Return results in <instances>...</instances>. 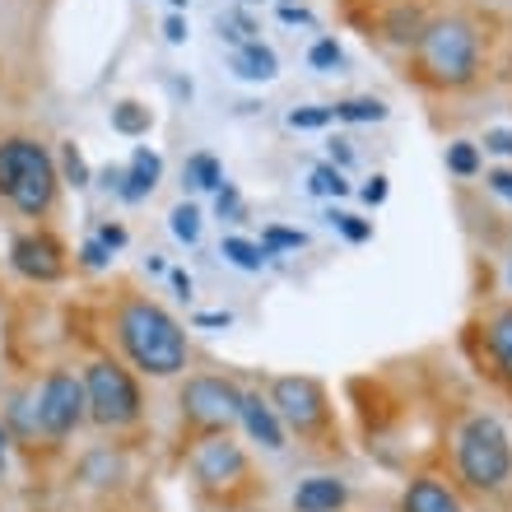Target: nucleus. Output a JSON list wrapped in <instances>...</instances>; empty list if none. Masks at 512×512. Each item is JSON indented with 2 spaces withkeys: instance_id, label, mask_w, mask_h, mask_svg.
<instances>
[{
  "instance_id": "nucleus-34",
  "label": "nucleus",
  "mask_w": 512,
  "mask_h": 512,
  "mask_svg": "<svg viewBox=\"0 0 512 512\" xmlns=\"http://www.w3.org/2000/svg\"><path fill=\"white\" fill-rule=\"evenodd\" d=\"M219 215H238V191L219 187Z\"/></svg>"
},
{
  "instance_id": "nucleus-39",
  "label": "nucleus",
  "mask_w": 512,
  "mask_h": 512,
  "mask_svg": "<svg viewBox=\"0 0 512 512\" xmlns=\"http://www.w3.org/2000/svg\"><path fill=\"white\" fill-rule=\"evenodd\" d=\"M173 284H177V294L182 298H191V275L187 270H173Z\"/></svg>"
},
{
  "instance_id": "nucleus-26",
  "label": "nucleus",
  "mask_w": 512,
  "mask_h": 512,
  "mask_svg": "<svg viewBox=\"0 0 512 512\" xmlns=\"http://www.w3.org/2000/svg\"><path fill=\"white\" fill-rule=\"evenodd\" d=\"M331 117H336L331 108H294L289 112V126H294V131H317V126H326Z\"/></svg>"
},
{
  "instance_id": "nucleus-4",
  "label": "nucleus",
  "mask_w": 512,
  "mask_h": 512,
  "mask_svg": "<svg viewBox=\"0 0 512 512\" xmlns=\"http://www.w3.org/2000/svg\"><path fill=\"white\" fill-rule=\"evenodd\" d=\"M475 66H480V38L466 19H443L419 33V70L424 80L443 84V89H457V84L475 80Z\"/></svg>"
},
{
  "instance_id": "nucleus-12",
  "label": "nucleus",
  "mask_w": 512,
  "mask_h": 512,
  "mask_svg": "<svg viewBox=\"0 0 512 512\" xmlns=\"http://www.w3.org/2000/svg\"><path fill=\"white\" fill-rule=\"evenodd\" d=\"M345 499H350V489L340 485L336 475H312V480H303V485H298L294 508L298 512H336Z\"/></svg>"
},
{
  "instance_id": "nucleus-23",
  "label": "nucleus",
  "mask_w": 512,
  "mask_h": 512,
  "mask_svg": "<svg viewBox=\"0 0 512 512\" xmlns=\"http://www.w3.org/2000/svg\"><path fill=\"white\" fill-rule=\"evenodd\" d=\"M173 233L182 238V243H196V238H201V210H196V205H177L173 210Z\"/></svg>"
},
{
  "instance_id": "nucleus-11",
  "label": "nucleus",
  "mask_w": 512,
  "mask_h": 512,
  "mask_svg": "<svg viewBox=\"0 0 512 512\" xmlns=\"http://www.w3.org/2000/svg\"><path fill=\"white\" fill-rule=\"evenodd\" d=\"M243 424L261 447H270V452H280L284 447V424H280V415H275V405L270 401H261V396H243Z\"/></svg>"
},
{
  "instance_id": "nucleus-13",
  "label": "nucleus",
  "mask_w": 512,
  "mask_h": 512,
  "mask_svg": "<svg viewBox=\"0 0 512 512\" xmlns=\"http://www.w3.org/2000/svg\"><path fill=\"white\" fill-rule=\"evenodd\" d=\"M401 508H405V512H466L457 494H452L443 480H429V475H419L415 485L405 489Z\"/></svg>"
},
{
  "instance_id": "nucleus-37",
  "label": "nucleus",
  "mask_w": 512,
  "mask_h": 512,
  "mask_svg": "<svg viewBox=\"0 0 512 512\" xmlns=\"http://www.w3.org/2000/svg\"><path fill=\"white\" fill-rule=\"evenodd\" d=\"M280 19H284V24H312V14L308 10H294V5H284Z\"/></svg>"
},
{
  "instance_id": "nucleus-32",
  "label": "nucleus",
  "mask_w": 512,
  "mask_h": 512,
  "mask_svg": "<svg viewBox=\"0 0 512 512\" xmlns=\"http://www.w3.org/2000/svg\"><path fill=\"white\" fill-rule=\"evenodd\" d=\"M364 201L368 205H382V201H387V177H373V182H368V187H364Z\"/></svg>"
},
{
  "instance_id": "nucleus-22",
  "label": "nucleus",
  "mask_w": 512,
  "mask_h": 512,
  "mask_svg": "<svg viewBox=\"0 0 512 512\" xmlns=\"http://www.w3.org/2000/svg\"><path fill=\"white\" fill-rule=\"evenodd\" d=\"M312 191L317 196H345L350 182H345V173H340L336 163H322V168H312Z\"/></svg>"
},
{
  "instance_id": "nucleus-8",
  "label": "nucleus",
  "mask_w": 512,
  "mask_h": 512,
  "mask_svg": "<svg viewBox=\"0 0 512 512\" xmlns=\"http://www.w3.org/2000/svg\"><path fill=\"white\" fill-rule=\"evenodd\" d=\"M270 405L298 433H317L326 424V391H322V382H312V378H280Z\"/></svg>"
},
{
  "instance_id": "nucleus-25",
  "label": "nucleus",
  "mask_w": 512,
  "mask_h": 512,
  "mask_svg": "<svg viewBox=\"0 0 512 512\" xmlns=\"http://www.w3.org/2000/svg\"><path fill=\"white\" fill-rule=\"evenodd\" d=\"M308 61H312L317 70H340V66H345V52H340V47H336L331 38H322V42H312Z\"/></svg>"
},
{
  "instance_id": "nucleus-16",
  "label": "nucleus",
  "mask_w": 512,
  "mask_h": 512,
  "mask_svg": "<svg viewBox=\"0 0 512 512\" xmlns=\"http://www.w3.org/2000/svg\"><path fill=\"white\" fill-rule=\"evenodd\" d=\"M485 340H489V354H494L499 373L503 378H512V308H499L494 317H489Z\"/></svg>"
},
{
  "instance_id": "nucleus-36",
  "label": "nucleus",
  "mask_w": 512,
  "mask_h": 512,
  "mask_svg": "<svg viewBox=\"0 0 512 512\" xmlns=\"http://www.w3.org/2000/svg\"><path fill=\"white\" fill-rule=\"evenodd\" d=\"M331 159H336V163H354L350 140H331Z\"/></svg>"
},
{
  "instance_id": "nucleus-5",
  "label": "nucleus",
  "mask_w": 512,
  "mask_h": 512,
  "mask_svg": "<svg viewBox=\"0 0 512 512\" xmlns=\"http://www.w3.org/2000/svg\"><path fill=\"white\" fill-rule=\"evenodd\" d=\"M84 401H89V415L103 424V429H126L140 419V391H135L131 373L117 368L112 359H98L84 373Z\"/></svg>"
},
{
  "instance_id": "nucleus-20",
  "label": "nucleus",
  "mask_w": 512,
  "mask_h": 512,
  "mask_svg": "<svg viewBox=\"0 0 512 512\" xmlns=\"http://www.w3.org/2000/svg\"><path fill=\"white\" fill-rule=\"evenodd\" d=\"M149 122H154V117H149V108H140V103H117V108H112V126L122 135H145Z\"/></svg>"
},
{
  "instance_id": "nucleus-6",
  "label": "nucleus",
  "mask_w": 512,
  "mask_h": 512,
  "mask_svg": "<svg viewBox=\"0 0 512 512\" xmlns=\"http://www.w3.org/2000/svg\"><path fill=\"white\" fill-rule=\"evenodd\" d=\"M182 410L205 429L229 433V424L243 419V391L224 378H191L187 391H182Z\"/></svg>"
},
{
  "instance_id": "nucleus-15",
  "label": "nucleus",
  "mask_w": 512,
  "mask_h": 512,
  "mask_svg": "<svg viewBox=\"0 0 512 512\" xmlns=\"http://www.w3.org/2000/svg\"><path fill=\"white\" fill-rule=\"evenodd\" d=\"M233 70H238L243 80H275V75H280V61H275V52H270V47L247 42V47H238V52H233Z\"/></svg>"
},
{
  "instance_id": "nucleus-28",
  "label": "nucleus",
  "mask_w": 512,
  "mask_h": 512,
  "mask_svg": "<svg viewBox=\"0 0 512 512\" xmlns=\"http://www.w3.org/2000/svg\"><path fill=\"white\" fill-rule=\"evenodd\" d=\"M303 243H308V238H303V233H294V229H266V233H261V247H266V252H270V247H303Z\"/></svg>"
},
{
  "instance_id": "nucleus-18",
  "label": "nucleus",
  "mask_w": 512,
  "mask_h": 512,
  "mask_svg": "<svg viewBox=\"0 0 512 512\" xmlns=\"http://www.w3.org/2000/svg\"><path fill=\"white\" fill-rule=\"evenodd\" d=\"M336 122H382L387 117V103L382 98H345V103H336Z\"/></svg>"
},
{
  "instance_id": "nucleus-17",
  "label": "nucleus",
  "mask_w": 512,
  "mask_h": 512,
  "mask_svg": "<svg viewBox=\"0 0 512 512\" xmlns=\"http://www.w3.org/2000/svg\"><path fill=\"white\" fill-rule=\"evenodd\" d=\"M187 182L201 191H219L224 187V168H219L215 154H191L187 159Z\"/></svg>"
},
{
  "instance_id": "nucleus-1",
  "label": "nucleus",
  "mask_w": 512,
  "mask_h": 512,
  "mask_svg": "<svg viewBox=\"0 0 512 512\" xmlns=\"http://www.w3.org/2000/svg\"><path fill=\"white\" fill-rule=\"evenodd\" d=\"M117 336H122V350L131 354V364L149 378H173L187 368V336L182 326L149 298H131L122 312H117Z\"/></svg>"
},
{
  "instance_id": "nucleus-3",
  "label": "nucleus",
  "mask_w": 512,
  "mask_h": 512,
  "mask_svg": "<svg viewBox=\"0 0 512 512\" xmlns=\"http://www.w3.org/2000/svg\"><path fill=\"white\" fill-rule=\"evenodd\" d=\"M457 466L466 475V485L480 494H494L512 480V443L494 415H471L457 438Z\"/></svg>"
},
{
  "instance_id": "nucleus-27",
  "label": "nucleus",
  "mask_w": 512,
  "mask_h": 512,
  "mask_svg": "<svg viewBox=\"0 0 512 512\" xmlns=\"http://www.w3.org/2000/svg\"><path fill=\"white\" fill-rule=\"evenodd\" d=\"M66 177L75 187H89V163H84V154L75 145H66Z\"/></svg>"
},
{
  "instance_id": "nucleus-24",
  "label": "nucleus",
  "mask_w": 512,
  "mask_h": 512,
  "mask_svg": "<svg viewBox=\"0 0 512 512\" xmlns=\"http://www.w3.org/2000/svg\"><path fill=\"white\" fill-rule=\"evenodd\" d=\"M331 224H336L350 243H368V238H373V224H368V219H359V215H345V210H336V215H331Z\"/></svg>"
},
{
  "instance_id": "nucleus-30",
  "label": "nucleus",
  "mask_w": 512,
  "mask_h": 512,
  "mask_svg": "<svg viewBox=\"0 0 512 512\" xmlns=\"http://www.w3.org/2000/svg\"><path fill=\"white\" fill-rule=\"evenodd\" d=\"M485 149L508 154V159H512V131H485Z\"/></svg>"
},
{
  "instance_id": "nucleus-2",
  "label": "nucleus",
  "mask_w": 512,
  "mask_h": 512,
  "mask_svg": "<svg viewBox=\"0 0 512 512\" xmlns=\"http://www.w3.org/2000/svg\"><path fill=\"white\" fill-rule=\"evenodd\" d=\"M0 196L24 215H47L56 201V163L38 140H5L0 145Z\"/></svg>"
},
{
  "instance_id": "nucleus-33",
  "label": "nucleus",
  "mask_w": 512,
  "mask_h": 512,
  "mask_svg": "<svg viewBox=\"0 0 512 512\" xmlns=\"http://www.w3.org/2000/svg\"><path fill=\"white\" fill-rule=\"evenodd\" d=\"M163 33H168V42H187V19H182V14H173V19L163 24Z\"/></svg>"
},
{
  "instance_id": "nucleus-35",
  "label": "nucleus",
  "mask_w": 512,
  "mask_h": 512,
  "mask_svg": "<svg viewBox=\"0 0 512 512\" xmlns=\"http://www.w3.org/2000/svg\"><path fill=\"white\" fill-rule=\"evenodd\" d=\"M489 187H494L499 196H508V201H512V173H489Z\"/></svg>"
},
{
  "instance_id": "nucleus-40",
  "label": "nucleus",
  "mask_w": 512,
  "mask_h": 512,
  "mask_svg": "<svg viewBox=\"0 0 512 512\" xmlns=\"http://www.w3.org/2000/svg\"><path fill=\"white\" fill-rule=\"evenodd\" d=\"M5 443H10V438H5V429H0V457H5Z\"/></svg>"
},
{
  "instance_id": "nucleus-10",
  "label": "nucleus",
  "mask_w": 512,
  "mask_h": 512,
  "mask_svg": "<svg viewBox=\"0 0 512 512\" xmlns=\"http://www.w3.org/2000/svg\"><path fill=\"white\" fill-rule=\"evenodd\" d=\"M10 266L19 270L24 280L52 284L66 275V252H61V243L47 238V233H24V238L10 247Z\"/></svg>"
},
{
  "instance_id": "nucleus-9",
  "label": "nucleus",
  "mask_w": 512,
  "mask_h": 512,
  "mask_svg": "<svg viewBox=\"0 0 512 512\" xmlns=\"http://www.w3.org/2000/svg\"><path fill=\"white\" fill-rule=\"evenodd\" d=\"M191 471H196V480L205 489H229L238 480H247V457L238 452V443L229 433H210L191 452Z\"/></svg>"
},
{
  "instance_id": "nucleus-14",
  "label": "nucleus",
  "mask_w": 512,
  "mask_h": 512,
  "mask_svg": "<svg viewBox=\"0 0 512 512\" xmlns=\"http://www.w3.org/2000/svg\"><path fill=\"white\" fill-rule=\"evenodd\" d=\"M159 173H163V159H159V154H154V149H135L122 196H126V201H145L149 191L159 187Z\"/></svg>"
},
{
  "instance_id": "nucleus-21",
  "label": "nucleus",
  "mask_w": 512,
  "mask_h": 512,
  "mask_svg": "<svg viewBox=\"0 0 512 512\" xmlns=\"http://www.w3.org/2000/svg\"><path fill=\"white\" fill-rule=\"evenodd\" d=\"M447 168L457 177H475L480 173V149H475L471 140H457V145L447 149Z\"/></svg>"
},
{
  "instance_id": "nucleus-29",
  "label": "nucleus",
  "mask_w": 512,
  "mask_h": 512,
  "mask_svg": "<svg viewBox=\"0 0 512 512\" xmlns=\"http://www.w3.org/2000/svg\"><path fill=\"white\" fill-rule=\"evenodd\" d=\"M80 256H84V266H94V270H98V266H108V247L98 243V238H89Z\"/></svg>"
},
{
  "instance_id": "nucleus-7",
  "label": "nucleus",
  "mask_w": 512,
  "mask_h": 512,
  "mask_svg": "<svg viewBox=\"0 0 512 512\" xmlns=\"http://www.w3.org/2000/svg\"><path fill=\"white\" fill-rule=\"evenodd\" d=\"M89 415V401H84V382L75 373H52L42 382V396H38V424L52 438H66L80 419Z\"/></svg>"
},
{
  "instance_id": "nucleus-31",
  "label": "nucleus",
  "mask_w": 512,
  "mask_h": 512,
  "mask_svg": "<svg viewBox=\"0 0 512 512\" xmlns=\"http://www.w3.org/2000/svg\"><path fill=\"white\" fill-rule=\"evenodd\" d=\"M98 243L108 247V252H117V247L126 243V229H117V224H103V229H98Z\"/></svg>"
},
{
  "instance_id": "nucleus-38",
  "label": "nucleus",
  "mask_w": 512,
  "mask_h": 512,
  "mask_svg": "<svg viewBox=\"0 0 512 512\" xmlns=\"http://www.w3.org/2000/svg\"><path fill=\"white\" fill-rule=\"evenodd\" d=\"M233 317L229 312H201V317H196V326H229Z\"/></svg>"
},
{
  "instance_id": "nucleus-19",
  "label": "nucleus",
  "mask_w": 512,
  "mask_h": 512,
  "mask_svg": "<svg viewBox=\"0 0 512 512\" xmlns=\"http://www.w3.org/2000/svg\"><path fill=\"white\" fill-rule=\"evenodd\" d=\"M224 256H229L233 266H243V270H261L266 266V247H256V243H247V238H224Z\"/></svg>"
}]
</instances>
